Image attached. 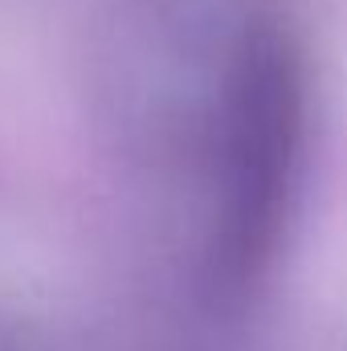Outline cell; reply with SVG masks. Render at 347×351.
<instances>
[{"label": "cell", "mask_w": 347, "mask_h": 351, "mask_svg": "<svg viewBox=\"0 0 347 351\" xmlns=\"http://www.w3.org/2000/svg\"><path fill=\"white\" fill-rule=\"evenodd\" d=\"M302 74L294 45L282 29L261 25L250 33L233 86L229 127V221L225 258L237 274L254 269L274 245L278 213L286 204V180L298 152Z\"/></svg>", "instance_id": "cell-1"}]
</instances>
